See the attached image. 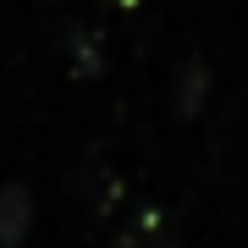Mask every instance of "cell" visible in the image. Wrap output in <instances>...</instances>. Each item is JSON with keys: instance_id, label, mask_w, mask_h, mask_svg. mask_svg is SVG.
Wrapping results in <instances>:
<instances>
[{"instance_id": "1", "label": "cell", "mask_w": 248, "mask_h": 248, "mask_svg": "<svg viewBox=\"0 0 248 248\" xmlns=\"http://www.w3.org/2000/svg\"><path fill=\"white\" fill-rule=\"evenodd\" d=\"M33 232V193L28 182H6L0 187V248H22Z\"/></svg>"}, {"instance_id": "2", "label": "cell", "mask_w": 248, "mask_h": 248, "mask_svg": "<svg viewBox=\"0 0 248 248\" xmlns=\"http://www.w3.org/2000/svg\"><path fill=\"white\" fill-rule=\"evenodd\" d=\"M204 99H210V66L193 55V61H182V72H177V116H199Z\"/></svg>"}]
</instances>
